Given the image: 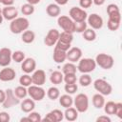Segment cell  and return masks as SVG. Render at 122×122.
<instances>
[{
	"mask_svg": "<svg viewBox=\"0 0 122 122\" xmlns=\"http://www.w3.org/2000/svg\"><path fill=\"white\" fill-rule=\"evenodd\" d=\"M30 27V21L26 17H16L10 23V30L13 34H21Z\"/></svg>",
	"mask_w": 122,
	"mask_h": 122,
	"instance_id": "cell-1",
	"label": "cell"
},
{
	"mask_svg": "<svg viewBox=\"0 0 122 122\" xmlns=\"http://www.w3.org/2000/svg\"><path fill=\"white\" fill-rule=\"evenodd\" d=\"M94 60H95L96 66H99L103 70H110L114 65V59H113V57L112 55L107 54V53H104V52L98 53L95 56V59Z\"/></svg>",
	"mask_w": 122,
	"mask_h": 122,
	"instance_id": "cell-2",
	"label": "cell"
},
{
	"mask_svg": "<svg viewBox=\"0 0 122 122\" xmlns=\"http://www.w3.org/2000/svg\"><path fill=\"white\" fill-rule=\"evenodd\" d=\"M77 63H78L76 66L77 71H80L81 73H91L96 68L95 60L92 58H89V57L81 58Z\"/></svg>",
	"mask_w": 122,
	"mask_h": 122,
	"instance_id": "cell-3",
	"label": "cell"
},
{
	"mask_svg": "<svg viewBox=\"0 0 122 122\" xmlns=\"http://www.w3.org/2000/svg\"><path fill=\"white\" fill-rule=\"evenodd\" d=\"M73 105L74 108L77 110L78 112H86L89 109V97L86 93L80 92L76 94V96L73 98Z\"/></svg>",
	"mask_w": 122,
	"mask_h": 122,
	"instance_id": "cell-4",
	"label": "cell"
},
{
	"mask_svg": "<svg viewBox=\"0 0 122 122\" xmlns=\"http://www.w3.org/2000/svg\"><path fill=\"white\" fill-rule=\"evenodd\" d=\"M93 88L96 92H98L99 93H101L102 95L106 96V95H110L112 92V85L105 79L102 78H98L96 80L93 81Z\"/></svg>",
	"mask_w": 122,
	"mask_h": 122,
	"instance_id": "cell-5",
	"label": "cell"
},
{
	"mask_svg": "<svg viewBox=\"0 0 122 122\" xmlns=\"http://www.w3.org/2000/svg\"><path fill=\"white\" fill-rule=\"evenodd\" d=\"M27 89H28V95L34 101H41L46 96V91L42 88V86L31 84Z\"/></svg>",
	"mask_w": 122,
	"mask_h": 122,
	"instance_id": "cell-6",
	"label": "cell"
},
{
	"mask_svg": "<svg viewBox=\"0 0 122 122\" xmlns=\"http://www.w3.org/2000/svg\"><path fill=\"white\" fill-rule=\"evenodd\" d=\"M57 24L64 31H69L72 33L74 32V22L70 16L59 15L57 17Z\"/></svg>",
	"mask_w": 122,
	"mask_h": 122,
	"instance_id": "cell-7",
	"label": "cell"
},
{
	"mask_svg": "<svg viewBox=\"0 0 122 122\" xmlns=\"http://www.w3.org/2000/svg\"><path fill=\"white\" fill-rule=\"evenodd\" d=\"M69 16L72 19L73 22H81L87 20L88 13L84 9L79 7H72L69 10Z\"/></svg>",
	"mask_w": 122,
	"mask_h": 122,
	"instance_id": "cell-8",
	"label": "cell"
},
{
	"mask_svg": "<svg viewBox=\"0 0 122 122\" xmlns=\"http://www.w3.org/2000/svg\"><path fill=\"white\" fill-rule=\"evenodd\" d=\"M6 97L4 102L2 103V107L5 109H10L13 106H16L20 104V99L16 97V95L13 92V90L11 89H7L6 91Z\"/></svg>",
	"mask_w": 122,
	"mask_h": 122,
	"instance_id": "cell-9",
	"label": "cell"
},
{
	"mask_svg": "<svg viewBox=\"0 0 122 122\" xmlns=\"http://www.w3.org/2000/svg\"><path fill=\"white\" fill-rule=\"evenodd\" d=\"M87 24L92 29H93L95 30H100L103 27L104 21H103V18L99 14L92 13V14L88 15V17H87Z\"/></svg>",
	"mask_w": 122,
	"mask_h": 122,
	"instance_id": "cell-10",
	"label": "cell"
},
{
	"mask_svg": "<svg viewBox=\"0 0 122 122\" xmlns=\"http://www.w3.org/2000/svg\"><path fill=\"white\" fill-rule=\"evenodd\" d=\"M11 50L10 48H7V47H4V48H1L0 49V66L1 67H8L10 62L12 61L11 60Z\"/></svg>",
	"mask_w": 122,
	"mask_h": 122,
	"instance_id": "cell-11",
	"label": "cell"
},
{
	"mask_svg": "<svg viewBox=\"0 0 122 122\" xmlns=\"http://www.w3.org/2000/svg\"><path fill=\"white\" fill-rule=\"evenodd\" d=\"M59 34H60V32L56 29H51L44 38V44L48 47L54 46L59 38Z\"/></svg>",
	"mask_w": 122,
	"mask_h": 122,
	"instance_id": "cell-12",
	"label": "cell"
},
{
	"mask_svg": "<svg viewBox=\"0 0 122 122\" xmlns=\"http://www.w3.org/2000/svg\"><path fill=\"white\" fill-rule=\"evenodd\" d=\"M82 50L78 47H71L67 51V60L72 63L78 62L82 58Z\"/></svg>",
	"mask_w": 122,
	"mask_h": 122,
	"instance_id": "cell-13",
	"label": "cell"
},
{
	"mask_svg": "<svg viewBox=\"0 0 122 122\" xmlns=\"http://www.w3.org/2000/svg\"><path fill=\"white\" fill-rule=\"evenodd\" d=\"M21 70L25 73H32L36 70V61L31 57L25 58L21 63Z\"/></svg>",
	"mask_w": 122,
	"mask_h": 122,
	"instance_id": "cell-14",
	"label": "cell"
},
{
	"mask_svg": "<svg viewBox=\"0 0 122 122\" xmlns=\"http://www.w3.org/2000/svg\"><path fill=\"white\" fill-rule=\"evenodd\" d=\"M16 76V71L8 67H4L1 71H0V81L2 82H10L14 80Z\"/></svg>",
	"mask_w": 122,
	"mask_h": 122,
	"instance_id": "cell-15",
	"label": "cell"
},
{
	"mask_svg": "<svg viewBox=\"0 0 122 122\" xmlns=\"http://www.w3.org/2000/svg\"><path fill=\"white\" fill-rule=\"evenodd\" d=\"M30 76L33 85L43 86L46 83V72L41 69H36Z\"/></svg>",
	"mask_w": 122,
	"mask_h": 122,
	"instance_id": "cell-16",
	"label": "cell"
},
{
	"mask_svg": "<svg viewBox=\"0 0 122 122\" xmlns=\"http://www.w3.org/2000/svg\"><path fill=\"white\" fill-rule=\"evenodd\" d=\"M2 15L4 19L8 21H11L16 17H18V10L14 6L4 7L2 9Z\"/></svg>",
	"mask_w": 122,
	"mask_h": 122,
	"instance_id": "cell-17",
	"label": "cell"
},
{
	"mask_svg": "<svg viewBox=\"0 0 122 122\" xmlns=\"http://www.w3.org/2000/svg\"><path fill=\"white\" fill-rule=\"evenodd\" d=\"M35 108V101L33 99L30 98H24L22 102H20V109L23 112L29 113L32 112Z\"/></svg>",
	"mask_w": 122,
	"mask_h": 122,
	"instance_id": "cell-18",
	"label": "cell"
},
{
	"mask_svg": "<svg viewBox=\"0 0 122 122\" xmlns=\"http://www.w3.org/2000/svg\"><path fill=\"white\" fill-rule=\"evenodd\" d=\"M52 59L56 64H61L64 63L67 60V51L59 50L54 47L53 50V54H52Z\"/></svg>",
	"mask_w": 122,
	"mask_h": 122,
	"instance_id": "cell-19",
	"label": "cell"
},
{
	"mask_svg": "<svg viewBox=\"0 0 122 122\" xmlns=\"http://www.w3.org/2000/svg\"><path fill=\"white\" fill-rule=\"evenodd\" d=\"M78 112L74 107H69L66 108L64 112V118L69 122H73L78 118Z\"/></svg>",
	"mask_w": 122,
	"mask_h": 122,
	"instance_id": "cell-20",
	"label": "cell"
},
{
	"mask_svg": "<svg viewBox=\"0 0 122 122\" xmlns=\"http://www.w3.org/2000/svg\"><path fill=\"white\" fill-rule=\"evenodd\" d=\"M46 12L50 17H58L61 12L60 6L55 4V3H51L47 6L46 8Z\"/></svg>",
	"mask_w": 122,
	"mask_h": 122,
	"instance_id": "cell-21",
	"label": "cell"
},
{
	"mask_svg": "<svg viewBox=\"0 0 122 122\" xmlns=\"http://www.w3.org/2000/svg\"><path fill=\"white\" fill-rule=\"evenodd\" d=\"M58 99H59V104L61 105V107H63L65 109L71 107L73 105V98L71 97V94H68V93L62 94L58 97Z\"/></svg>",
	"mask_w": 122,
	"mask_h": 122,
	"instance_id": "cell-22",
	"label": "cell"
},
{
	"mask_svg": "<svg viewBox=\"0 0 122 122\" xmlns=\"http://www.w3.org/2000/svg\"><path fill=\"white\" fill-rule=\"evenodd\" d=\"M92 105H93V107L95 109L100 110V109L103 108V106H104V104H105L106 101H105L104 95H102L101 93L97 92V93L93 94V96L92 98Z\"/></svg>",
	"mask_w": 122,
	"mask_h": 122,
	"instance_id": "cell-23",
	"label": "cell"
},
{
	"mask_svg": "<svg viewBox=\"0 0 122 122\" xmlns=\"http://www.w3.org/2000/svg\"><path fill=\"white\" fill-rule=\"evenodd\" d=\"M35 39V33L34 31L30 30H26L21 33V40L25 44H31Z\"/></svg>",
	"mask_w": 122,
	"mask_h": 122,
	"instance_id": "cell-24",
	"label": "cell"
},
{
	"mask_svg": "<svg viewBox=\"0 0 122 122\" xmlns=\"http://www.w3.org/2000/svg\"><path fill=\"white\" fill-rule=\"evenodd\" d=\"M63 76H64V74L62 73V71H54L50 75V81L53 85H59L63 82Z\"/></svg>",
	"mask_w": 122,
	"mask_h": 122,
	"instance_id": "cell-25",
	"label": "cell"
},
{
	"mask_svg": "<svg viewBox=\"0 0 122 122\" xmlns=\"http://www.w3.org/2000/svg\"><path fill=\"white\" fill-rule=\"evenodd\" d=\"M73 40V33L72 32H69V31H62L60 32L59 34V38L57 41H60L62 43H65V44H69V45H71V42Z\"/></svg>",
	"mask_w": 122,
	"mask_h": 122,
	"instance_id": "cell-26",
	"label": "cell"
},
{
	"mask_svg": "<svg viewBox=\"0 0 122 122\" xmlns=\"http://www.w3.org/2000/svg\"><path fill=\"white\" fill-rule=\"evenodd\" d=\"M82 36H83L84 40H86L88 42H92V41H94L96 39V36L97 35H96V32H95V30L93 29H92V28L88 29L87 28L82 32Z\"/></svg>",
	"mask_w": 122,
	"mask_h": 122,
	"instance_id": "cell-27",
	"label": "cell"
},
{
	"mask_svg": "<svg viewBox=\"0 0 122 122\" xmlns=\"http://www.w3.org/2000/svg\"><path fill=\"white\" fill-rule=\"evenodd\" d=\"M77 71V67L74 63L72 62H67L63 65L62 67V73L63 74H68V73H76Z\"/></svg>",
	"mask_w": 122,
	"mask_h": 122,
	"instance_id": "cell-28",
	"label": "cell"
},
{
	"mask_svg": "<svg viewBox=\"0 0 122 122\" xmlns=\"http://www.w3.org/2000/svg\"><path fill=\"white\" fill-rule=\"evenodd\" d=\"M115 108H116V102L113 101H107L103 106L104 112L108 115H113L115 113Z\"/></svg>",
	"mask_w": 122,
	"mask_h": 122,
	"instance_id": "cell-29",
	"label": "cell"
},
{
	"mask_svg": "<svg viewBox=\"0 0 122 122\" xmlns=\"http://www.w3.org/2000/svg\"><path fill=\"white\" fill-rule=\"evenodd\" d=\"M47 96L49 97V99L54 101L56 99H58V97L60 96V91L57 87L55 86H52V87H50L47 91Z\"/></svg>",
	"mask_w": 122,
	"mask_h": 122,
	"instance_id": "cell-30",
	"label": "cell"
},
{
	"mask_svg": "<svg viewBox=\"0 0 122 122\" xmlns=\"http://www.w3.org/2000/svg\"><path fill=\"white\" fill-rule=\"evenodd\" d=\"M13 92H14V94L16 95L17 98H19V99H24V98H26L27 95H28V89H27L26 87H24V86L19 85V86H17V87L13 90Z\"/></svg>",
	"mask_w": 122,
	"mask_h": 122,
	"instance_id": "cell-31",
	"label": "cell"
},
{
	"mask_svg": "<svg viewBox=\"0 0 122 122\" xmlns=\"http://www.w3.org/2000/svg\"><path fill=\"white\" fill-rule=\"evenodd\" d=\"M34 10H35V8L33 5H30L29 3H25L21 6V12L23 15H26V16H29V15H31L34 13Z\"/></svg>",
	"mask_w": 122,
	"mask_h": 122,
	"instance_id": "cell-32",
	"label": "cell"
},
{
	"mask_svg": "<svg viewBox=\"0 0 122 122\" xmlns=\"http://www.w3.org/2000/svg\"><path fill=\"white\" fill-rule=\"evenodd\" d=\"M78 82L82 87H89L92 84V80L89 73H82L78 79Z\"/></svg>",
	"mask_w": 122,
	"mask_h": 122,
	"instance_id": "cell-33",
	"label": "cell"
},
{
	"mask_svg": "<svg viewBox=\"0 0 122 122\" xmlns=\"http://www.w3.org/2000/svg\"><path fill=\"white\" fill-rule=\"evenodd\" d=\"M26 58L25 52L22 51H15L11 53V60L16 63H22V61Z\"/></svg>",
	"mask_w": 122,
	"mask_h": 122,
	"instance_id": "cell-34",
	"label": "cell"
},
{
	"mask_svg": "<svg viewBox=\"0 0 122 122\" xmlns=\"http://www.w3.org/2000/svg\"><path fill=\"white\" fill-rule=\"evenodd\" d=\"M19 84L21 86H24L26 88H28L29 86H30L32 84V80H31V76L29 73H25L23 75L20 76L19 78Z\"/></svg>",
	"mask_w": 122,
	"mask_h": 122,
	"instance_id": "cell-35",
	"label": "cell"
},
{
	"mask_svg": "<svg viewBox=\"0 0 122 122\" xmlns=\"http://www.w3.org/2000/svg\"><path fill=\"white\" fill-rule=\"evenodd\" d=\"M88 28V24L86 21L81 22H74V32L82 33L86 29Z\"/></svg>",
	"mask_w": 122,
	"mask_h": 122,
	"instance_id": "cell-36",
	"label": "cell"
},
{
	"mask_svg": "<svg viewBox=\"0 0 122 122\" xmlns=\"http://www.w3.org/2000/svg\"><path fill=\"white\" fill-rule=\"evenodd\" d=\"M64 90L66 92V93L68 94H74L77 90H78V86L76 85V83H72V84H65L64 86Z\"/></svg>",
	"mask_w": 122,
	"mask_h": 122,
	"instance_id": "cell-37",
	"label": "cell"
},
{
	"mask_svg": "<svg viewBox=\"0 0 122 122\" xmlns=\"http://www.w3.org/2000/svg\"><path fill=\"white\" fill-rule=\"evenodd\" d=\"M120 23L119 21H115V20H112V19H108V22H107V27L110 30L112 31H115L119 29L120 27Z\"/></svg>",
	"mask_w": 122,
	"mask_h": 122,
	"instance_id": "cell-38",
	"label": "cell"
},
{
	"mask_svg": "<svg viewBox=\"0 0 122 122\" xmlns=\"http://www.w3.org/2000/svg\"><path fill=\"white\" fill-rule=\"evenodd\" d=\"M63 81L65 82V84L76 83V81H77L76 73H68V74H64V76H63Z\"/></svg>",
	"mask_w": 122,
	"mask_h": 122,
	"instance_id": "cell-39",
	"label": "cell"
},
{
	"mask_svg": "<svg viewBox=\"0 0 122 122\" xmlns=\"http://www.w3.org/2000/svg\"><path fill=\"white\" fill-rule=\"evenodd\" d=\"M53 118H54V121L55 122H61L63 119H64V112H61L60 110L58 109H54L52 111H51Z\"/></svg>",
	"mask_w": 122,
	"mask_h": 122,
	"instance_id": "cell-40",
	"label": "cell"
},
{
	"mask_svg": "<svg viewBox=\"0 0 122 122\" xmlns=\"http://www.w3.org/2000/svg\"><path fill=\"white\" fill-rule=\"evenodd\" d=\"M28 117L30 118V122H40V121H42V116H41L40 112H38L32 111V112H29Z\"/></svg>",
	"mask_w": 122,
	"mask_h": 122,
	"instance_id": "cell-41",
	"label": "cell"
},
{
	"mask_svg": "<svg viewBox=\"0 0 122 122\" xmlns=\"http://www.w3.org/2000/svg\"><path fill=\"white\" fill-rule=\"evenodd\" d=\"M118 12H120V9H119L118 5H116L114 3H112V4H109L107 6V13H108V15L113 14V13H118Z\"/></svg>",
	"mask_w": 122,
	"mask_h": 122,
	"instance_id": "cell-42",
	"label": "cell"
},
{
	"mask_svg": "<svg viewBox=\"0 0 122 122\" xmlns=\"http://www.w3.org/2000/svg\"><path fill=\"white\" fill-rule=\"evenodd\" d=\"M92 5V0H79V6L81 9H89Z\"/></svg>",
	"mask_w": 122,
	"mask_h": 122,
	"instance_id": "cell-43",
	"label": "cell"
},
{
	"mask_svg": "<svg viewBox=\"0 0 122 122\" xmlns=\"http://www.w3.org/2000/svg\"><path fill=\"white\" fill-rule=\"evenodd\" d=\"M119 119H122V103L121 102H116V108H115V113Z\"/></svg>",
	"mask_w": 122,
	"mask_h": 122,
	"instance_id": "cell-44",
	"label": "cell"
},
{
	"mask_svg": "<svg viewBox=\"0 0 122 122\" xmlns=\"http://www.w3.org/2000/svg\"><path fill=\"white\" fill-rule=\"evenodd\" d=\"M0 119L1 122H9L10 120V113H8L7 112H0Z\"/></svg>",
	"mask_w": 122,
	"mask_h": 122,
	"instance_id": "cell-45",
	"label": "cell"
},
{
	"mask_svg": "<svg viewBox=\"0 0 122 122\" xmlns=\"http://www.w3.org/2000/svg\"><path fill=\"white\" fill-rule=\"evenodd\" d=\"M111 121H112V119H111V117L108 114L100 115V116H98L96 118V122H111Z\"/></svg>",
	"mask_w": 122,
	"mask_h": 122,
	"instance_id": "cell-46",
	"label": "cell"
},
{
	"mask_svg": "<svg viewBox=\"0 0 122 122\" xmlns=\"http://www.w3.org/2000/svg\"><path fill=\"white\" fill-rule=\"evenodd\" d=\"M2 4H3L5 7L13 6V4H14V0H3V1H2Z\"/></svg>",
	"mask_w": 122,
	"mask_h": 122,
	"instance_id": "cell-47",
	"label": "cell"
},
{
	"mask_svg": "<svg viewBox=\"0 0 122 122\" xmlns=\"http://www.w3.org/2000/svg\"><path fill=\"white\" fill-rule=\"evenodd\" d=\"M5 97H6V92L2 89H0V104H2L5 100Z\"/></svg>",
	"mask_w": 122,
	"mask_h": 122,
	"instance_id": "cell-48",
	"label": "cell"
},
{
	"mask_svg": "<svg viewBox=\"0 0 122 122\" xmlns=\"http://www.w3.org/2000/svg\"><path fill=\"white\" fill-rule=\"evenodd\" d=\"M68 2H69V0H54V3L59 6H65Z\"/></svg>",
	"mask_w": 122,
	"mask_h": 122,
	"instance_id": "cell-49",
	"label": "cell"
},
{
	"mask_svg": "<svg viewBox=\"0 0 122 122\" xmlns=\"http://www.w3.org/2000/svg\"><path fill=\"white\" fill-rule=\"evenodd\" d=\"M106 0H92V4H94L95 6H102L105 4Z\"/></svg>",
	"mask_w": 122,
	"mask_h": 122,
	"instance_id": "cell-50",
	"label": "cell"
},
{
	"mask_svg": "<svg viewBox=\"0 0 122 122\" xmlns=\"http://www.w3.org/2000/svg\"><path fill=\"white\" fill-rule=\"evenodd\" d=\"M26 1H27V3H29V4H30V5L35 6V5L39 4L41 0H26Z\"/></svg>",
	"mask_w": 122,
	"mask_h": 122,
	"instance_id": "cell-51",
	"label": "cell"
},
{
	"mask_svg": "<svg viewBox=\"0 0 122 122\" xmlns=\"http://www.w3.org/2000/svg\"><path fill=\"white\" fill-rule=\"evenodd\" d=\"M20 121H21V122H23V121H29V122H30V118H29L28 116H25V117H22V118L20 119Z\"/></svg>",
	"mask_w": 122,
	"mask_h": 122,
	"instance_id": "cell-52",
	"label": "cell"
},
{
	"mask_svg": "<svg viewBox=\"0 0 122 122\" xmlns=\"http://www.w3.org/2000/svg\"><path fill=\"white\" fill-rule=\"evenodd\" d=\"M3 20H4V18H3V15H2V14H0V25L3 23Z\"/></svg>",
	"mask_w": 122,
	"mask_h": 122,
	"instance_id": "cell-53",
	"label": "cell"
},
{
	"mask_svg": "<svg viewBox=\"0 0 122 122\" xmlns=\"http://www.w3.org/2000/svg\"><path fill=\"white\" fill-rule=\"evenodd\" d=\"M0 14H2V9L0 8Z\"/></svg>",
	"mask_w": 122,
	"mask_h": 122,
	"instance_id": "cell-54",
	"label": "cell"
},
{
	"mask_svg": "<svg viewBox=\"0 0 122 122\" xmlns=\"http://www.w3.org/2000/svg\"><path fill=\"white\" fill-rule=\"evenodd\" d=\"M2 1H3V0H0V3H1V4H2Z\"/></svg>",
	"mask_w": 122,
	"mask_h": 122,
	"instance_id": "cell-55",
	"label": "cell"
},
{
	"mask_svg": "<svg viewBox=\"0 0 122 122\" xmlns=\"http://www.w3.org/2000/svg\"><path fill=\"white\" fill-rule=\"evenodd\" d=\"M0 122H1V119H0Z\"/></svg>",
	"mask_w": 122,
	"mask_h": 122,
	"instance_id": "cell-56",
	"label": "cell"
}]
</instances>
